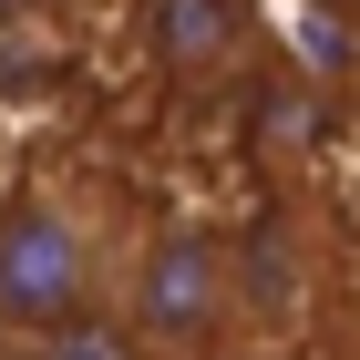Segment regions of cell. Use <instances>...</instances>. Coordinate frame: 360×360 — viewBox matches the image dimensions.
<instances>
[{
	"instance_id": "obj_2",
	"label": "cell",
	"mask_w": 360,
	"mask_h": 360,
	"mask_svg": "<svg viewBox=\"0 0 360 360\" xmlns=\"http://www.w3.org/2000/svg\"><path fill=\"white\" fill-rule=\"evenodd\" d=\"M113 319L155 360H195L217 340H237V319H248V248L226 226H195V217L134 226L124 278H113Z\"/></svg>"
},
{
	"instance_id": "obj_1",
	"label": "cell",
	"mask_w": 360,
	"mask_h": 360,
	"mask_svg": "<svg viewBox=\"0 0 360 360\" xmlns=\"http://www.w3.org/2000/svg\"><path fill=\"white\" fill-rule=\"evenodd\" d=\"M134 226L113 217L93 175H31L0 195V330L52 340L72 319H103L113 278H124Z\"/></svg>"
},
{
	"instance_id": "obj_6",
	"label": "cell",
	"mask_w": 360,
	"mask_h": 360,
	"mask_svg": "<svg viewBox=\"0 0 360 360\" xmlns=\"http://www.w3.org/2000/svg\"><path fill=\"white\" fill-rule=\"evenodd\" d=\"M299 11H350V0H299Z\"/></svg>"
},
{
	"instance_id": "obj_3",
	"label": "cell",
	"mask_w": 360,
	"mask_h": 360,
	"mask_svg": "<svg viewBox=\"0 0 360 360\" xmlns=\"http://www.w3.org/2000/svg\"><path fill=\"white\" fill-rule=\"evenodd\" d=\"M144 41L175 72H226L248 31H237V0H144Z\"/></svg>"
},
{
	"instance_id": "obj_4",
	"label": "cell",
	"mask_w": 360,
	"mask_h": 360,
	"mask_svg": "<svg viewBox=\"0 0 360 360\" xmlns=\"http://www.w3.org/2000/svg\"><path fill=\"white\" fill-rule=\"evenodd\" d=\"M31 350H41V360H155L113 309H103V319H72V330H52V340H31Z\"/></svg>"
},
{
	"instance_id": "obj_7",
	"label": "cell",
	"mask_w": 360,
	"mask_h": 360,
	"mask_svg": "<svg viewBox=\"0 0 360 360\" xmlns=\"http://www.w3.org/2000/svg\"><path fill=\"white\" fill-rule=\"evenodd\" d=\"M0 195H11V155H0Z\"/></svg>"
},
{
	"instance_id": "obj_5",
	"label": "cell",
	"mask_w": 360,
	"mask_h": 360,
	"mask_svg": "<svg viewBox=\"0 0 360 360\" xmlns=\"http://www.w3.org/2000/svg\"><path fill=\"white\" fill-rule=\"evenodd\" d=\"M31 11H41V0H0V31H21V21H31Z\"/></svg>"
}]
</instances>
